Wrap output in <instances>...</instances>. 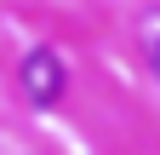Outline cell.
<instances>
[{
  "label": "cell",
  "instance_id": "6da1fadb",
  "mask_svg": "<svg viewBox=\"0 0 160 155\" xmlns=\"http://www.w3.org/2000/svg\"><path fill=\"white\" fill-rule=\"evenodd\" d=\"M17 81H23V98H29L34 109H57L63 92H69V63H63L52 46H29L23 63H17Z\"/></svg>",
  "mask_w": 160,
  "mask_h": 155
},
{
  "label": "cell",
  "instance_id": "7a4b0ae2",
  "mask_svg": "<svg viewBox=\"0 0 160 155\" xmlns=\"http://www.w3.org/2000/svg\"><path fill=\"white\" fill-rule=\"evenodd\" d=\"M137 40H143V57H149V69L160 75V6H149L143 17H137Z\"/></svg>",
  "mask_w": 160,
  "mask_h": 155
}]
</instances>
